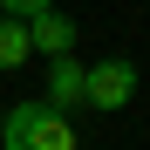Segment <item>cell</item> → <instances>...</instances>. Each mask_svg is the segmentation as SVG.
<instances>
[{
  "mask_svg": "<svg viewBox=\"0 0 150 150\" xmlns=\"http://www.w3.org/2000/svg\"><path fill=\"white\" fill-rule=\"evenodd\" d=\"M0 150H75V123L55 103H21L0 123Z\"/></svg>",
  "mask_w": 150,
  "mask_h": 150,
  "instance_id": "1",
  "label": "cell"
},
{
  "mask_svg": "<svg viewBox=\"0 0 150 150\" xmlns=\"http://www.w3.org/2000/svg\"><path fill=\"white\" fill-rule=\"evenodd\" d=\"M130 96H137V62L109 55V62L82 68V103H89V109H123Z\"/></svg>",
  "mask_w": 150,
  "mask_h": 150,
  "instance_id": "2",
  "label": "cell"
},
{
  "mask_svg": "<svg viewBox=\"0 0 150 150\" xmlns=\"http://www.w3.org/2000/svg\"><path fill=\"white\" fill-rule=\"evenodd\" d=\"M28 41H34V55H68V48H75V21H62L55 7H41L28 21Z\"/></svg>",
  "mask_w": 150,
  "mask_h": 150,
  "instance_id": "3",
  "label": "cell"
},
{
  "mask_svg": "<svg viewBox=\"0 0 150 150\" xmlns=\"http://www.w3.org/2000/svg\"><path fill=\"white\" fill-rule=\"evenodd\" d=\"M48 103H55V109H75V103H82V62H75V55H48Z\"/></svg>",
  "mask_w": 150,
  "mask_h": 150,
  "instance_id": "4",
  "label": "cell"
},
{
  "mask_svg": "<svg viewBox=\"0 0 150 150\" xmlns=\"http://www.w3.org/2000/svg\"><path fill=\"white\" fill-rule=\"evenodd\" d=\"M28 55H34V41H28V21L0 14V68H21Z\"/></svg>",
  "mask_w": 150,
  "mask_h": 150,
  "instance_id": "5",
  "label": "cell"
},
{
  "mask_svg": "<svg viewBox=\"0 0 150 150\" xmlns=\"http://www.w3.org/2000/svg\"><path fill=\"white\" fill-rule=\"evenodd\" d=\"M41 7H55V0H0V14H14V21H34Z\"/></svg>",
  "mask_w": 150,
  "mask_h": 150,
  "instance_id": "6",
  "label": "cell"
}]
</instances>
